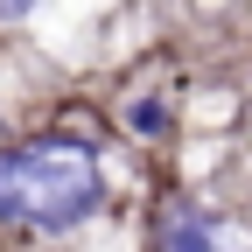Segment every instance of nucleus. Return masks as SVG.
Listing matches in <instances>:
<instances>
[{
  "label": "nucleus",
  "instance_id": "nucleus-3",
  "mask_svg": "<svg viewBox=\"0 0 252 252\" xmlns=\"http://www.w3.org/2000/svg\"><path fill=\"white\" fill-rule=\"evenodd\" d=\"M119 119L133 126L140 140H168V133H175V105H168V98H154V91H133V98H119Z\"/></svg>",
  "mask_w": 252,
  "mask_h": 252
},
{
  "label": "nucleus",
  "instance_id": "nucleus-2",
  "mask_svg": "<svg viewBox=\"0 0 252 252\" xmlns=\"http://www.w3.org/2000/svg\"><path fill=\"white\" fill-rule=\"evenodd\" d=\"M154 252H217V231H210V210L168 196L161 217H154Z\"/></svg>",
  "mask_w": 252,
  "mask_h": 252
},
{
  "label": "nucleus",
  "instance_id": "nucleus-5",
  "mask_svg": "<svg viewBox=\"0 0 252 252\" xmlns=\"http://www.w3.org/2000/svg\"><path fill=\"white\" fill-rule=\"evenodd\" d=\"M0 119H7V98H0Z\"/></svg>",
  "mask_w": 252,
  "mask_h": 252
},
{
  "label": "nucleus",
  "instance_id": "nucleus-1",
  "mask_svg": "<svg viewBox=\"0 0 252 252\" xmlns=\"http://www.w3.org/2000/svg\"><path fill=\"white\" fill-rule=\"evenodd\" d=\"M105 210V168L91 140L35 133L0 147V231H77Z\"/></svg>",
  "mask_w": 252,
  "mask_h": 252
},
{
  "label": "nucleus",
  "instance_id": "nucleus-4",
  "mask_svg": "<svg viewBox=\"0 0 252 252\" xmlns=\"http://www.w3.org/2000/svg\"><path fill=\"white\" fill-rule=\"evenodd\" d=\"M35 14V0H0V21H28Z\"/></svg>",
  "mask_w": 252,
  "mask_h": 252
}]
</instances>
